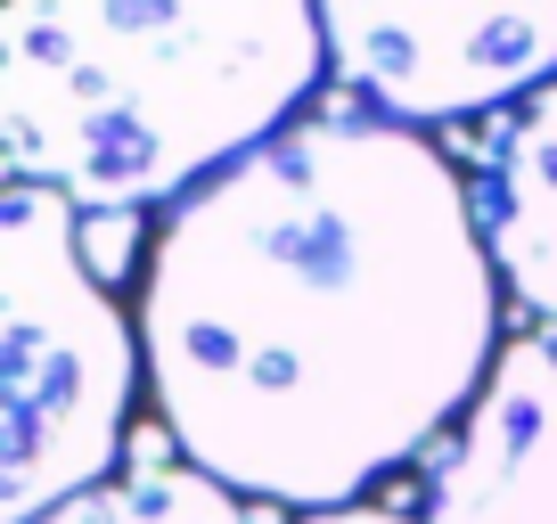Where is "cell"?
<instances>
[{
  "instance_id": "6da1fadb",
  "label": "cell",
  "mask_w": 557,
  "mask_h": 524,
  "mask_svg": "<svg viewBox=\"0 0 557 524\" xmlns=\"http://www.w3.org/2000/svg\"><path fill=\"white\" fill-rule=\"evenodd\" d=\"M500 296L468 173L418 123L304 107L148 246L157 426L238 500L352 508L468 419Z\"/></svg>"
},
{
  "instance_id": "7a4b0ae2",
  "label": "cell",
  "mask_w": 557,
  "mask_h": 524,
  "mask_svg": "<svg viewBox=\"0 0 557 524\" xmlns=\"http://www.w3.org/2000/svg\"><path fill=\"white\" fill-rule=\"evenodd\" d=\"M320 0H9L0 157L74 213H173L304 115Z\"/></svg>"
},
{
  "instance_id": "3957f363",
  "label": "cell",
  "mask_w": 557,
  "mask_h": 524,
  "mask_svg": "<svg viewBox=\"0 0 557 524\" xmlns=\"http://www.w3.org/2000/svg\"><path fill=\"white\" fill-rule=\"evenodd\" d=\"M148 345L83 262V213L9 180L0 197V524H41L132 451Z\"/></svg>"
},
{
  "instance_id": "277c9868",
  "label": "cell",
  "mask_w": 557,
  "mask_h": 524,
  "mask_svg": "<svg viewBox=\"0 0 557 524\" xmlns=\"http://www.w3.org/2000/svg\"><path fill=\"white\" fill-rule=\"evenodd\" d=\"M329 66L394 123L508 115L557 83V0H320Z\"/></svg>"
},
{
  "instance_id": "5b68a950",
  "label": "cell",
  "mask_w": 557,
  "mask_h": 524,
  "mask_svg": "<svg viewBox=\"0 0 557 524\" xmlns=\"http://www.w3.org/2000/svg\"><path fill=\"white\" fill-rule=\"evenodd\" d=\"M426 524H557V328L500 345L468 419L418 459Z\"/></svg>"
},
{
  "instance_id": "8992f818",
  "label": "cell",
  "mask_w": 557,
  "mask_h": 524,
  "mask_svg": "<svg viewBox=\"0 0 557 524\" xmlns=\"http://www.w3.org/2000/svg\"><path fill=\"white\" fill-rule=\"evenodd\" d=\"M468 197L508 303L533 312V328H557V83L475 132Z\"/></svg>"
},
{
  "instance_id": "52a82bcc",
  "label": "cell",
  "mask_w": 557,
  "mask_h": 524,
  "mask_svg": "<svg viewBox=\"0 0 557 524\" xmlns=\"http://www.w3.org/2000/svg\"><path fill=\"white\" fill-rule=\"evenodd\" d=\"M41 524H255V516H246L238 491L213 484L164 426H139L132 451H123V467L107 475L99 491L50 508Z\"/></svg>"
},
{
  "instance_id": "ba28073f",
  "label": "cell",
  "mask_w": 557,
  "mask_h": 524,
  "mask_svg": "<svg viewBox=\"0 0 557 524\" xmlns=\"http://www.w3.org/2000/svg\"><path fill=\"white\" fill-rule=\"evenodd\" d=\"M132 254H139V213H83V262L90 279H132Z\"/></svg>"
},
{
  "instance_id": "9c48e42d",
  "label": "cell",
  "mask_w": 557,
  "mask_h": 524,
  "mask_svg": "<svg viewBox=\"0 0 557 524\" xmlns=\"http://www.w3.org/2000/svg\"><path fill=\"white\" fill-rule=\"evenodd\" d=\"M287 524H426V516H401V508H377V500H352V508H304Z\"/></svg>"
}]
</instances>
